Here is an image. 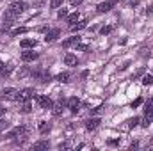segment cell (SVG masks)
Segmentation results:
<instances>
[{"label": "cell", "instance_id": "3", "mask_svg": "<svg viewBox=\"0 0 153 151\" xmlns=\"http://www.w3.org/2000/svg\"><path fill=\"white\" fill-rule=\"evenodd\" d=\"M27 133H29V128H25V126H16V128H13V130L7 133V137H9V139H16V137L25 139Z\"/></svg>", "mask_w": 153, "mask_h": 151}, {"label": "cell", "instance_id": "34", "mask_svg": "<svg viewBox=\"0 0 153 151\" xmlns=\"http://www.w3.org/2000/svg\"><path fill=\"white\" fill-rule=\"evenodd\" d=\"M107 144H109V146H117V144H119V139H111Z\"/></svg>", "mask_w": 153, "mask_h": 151}, {"label": "cell", "instance_id": "12", "mask_svg": "<svg viewBox=\"0 0 153 151\" xmlns=\"http://www.w3.org/2000/svg\"><path fill=\"white\" fill-rule=\"evenodd\" d=\"M59 36H61V30H59V29H52V30H50V32L45 36V41H46V43H50V41H55Z\"/></svg>", "mask_w": 153, "mask_h": 151}, {"label": "cell", "instance_id": "13", "mask_svg": "<svg viewBox=\"0 0 153 151\" xmlns=\"http://www.w3.org/2000/svg\"><path fill=\"white\" fill-rule=\"evenodd\" d=\"M64 62H66V66H76L78 64V59H76V55H73V53H66L64 55Z\"/></svg>", "mask_w": 153, "mask_h": 151}, {"label": "cell", "instance_id": "19", "mask_svg": "<svg viewBox=\"0 0 153 151\" xmlns=\"http://www.w3.org/2000/svg\"><path fill=\"white\" fill-rule=\"evenodd\" d=\"M55 80L61 82V84H66V82H70V73H59L55 76Z\"/></svg>", "mask_w": 153, "mask_h": 151}, {"label": "cell", "instance_id": "26", "mask_svg": "<svg viewBox=\"0 0 153 151\" xmlns=\"http://www.w3.org/2000/svg\"><path fill=\"white\" fill-rule=\"evenodd\" d=\"M9 128V121H5V119H0V132H5Z\"/></svg>", "mask_w": 153, "mask_h": 151}, {"label": "cell", "instance_id": "10", "mask_svg": "<svg viewBox=\"0 0 153 151\" xmlns=\"http://www.w3.org/2000/svg\"><path fill=\"white\" fill-rule=\"evenodd\" d=\"M36 59H38V53H36L34 50H27V52L22 53V61H23V62H32V61H36Z\"/></svg>", "mask_w": 153, "mask_h": 151}, {"label": "cell", "instance_id": "29", "mask_svg": "<svg viewBox=\"0 0 153 151\" xmlns=\"http://www.w3.org/2000/svg\"><path fill=\"white\" fill-rule=\"evenodd\" d=\"M100 32H102L103 36H105V34H111V32H112V27H109V25H107V27H102V30H100Z\"/></svg>", "mask_w": 153, "mask_h": 151}, {"label": "cell", "instance_id": "38", "mask_svg": "<svg viewBox=\"0 0 153 151\" xmlns=\"http://www.w3.org/2000/svg\"><path fill=\"white\" fill-rule=\"evenodd\" d=\"M4 114H5V109H4V107H0V117H2Z\"/></svg>", "mask_w": 153, "mask_h": 151}, {"label": "cell", "instance_id": "14", "mask_svg": "<svg viewBox=\"0 0 153 151\" xmlns=\"http://www.w3.org/2000/svg\"><path fill=\"white\" fill-rule=\"evenodd\" d=\"M139 123H141V119H139V117H132V119H128V121H126V124L123 126V130H130V128H135Z\"/></svg>", "mask_w": 153, "mask_h": 151}, {"label": "cell", "instance_id": "33", "mask_svg": "<svg viewBox=\"0 0 153 151\" xmlns=\"http://www.w3.org/2000/svg\"><path fill=\"white\" fill-rule=\"evenodd\" d=\"M27 75H29V70H27V68H23V70L20 71V78H25Z\"/></svg>", "mask_w": 153, "mask_h": 151}, {"label": "cell", "instance_id": "39", "mask_svg": "<svg viewBox=\"0 0 153 151\" xmlns=\"http://www.w3.org/2000/svg\"><path fill=\"white\" fill-rule=\"evenodd\" d=\"M2 68H4V62H2V61H0V71H2Z\"/></svg>", "mask_w": 153, "mask_h": 151}, {"label": "cell", "instance_id": "36", "mask_svg": "<svg viewBox=\"0 0 153 151\" xmlns=\"http://www.w3.org/2000/svg\"><path fill=\"white\" fill-rule=\"evenodd\" d=\"M82 2H84V0H70V4H71V5H80Z\"/></svg>", "mask_w": 153, "mask_h": 151}, {"label": "cell", "instance_id": "8", "mask_svg": "<svg viewBox=\"0 0 153 151\" xmlns=\"http://www.w3.org/2000/svg\"><path fill=\"white\" fill-rule=\"evenodd\" d=\"M116 5V2L114 0H107V2H102V4H98V13H109L112 7Z\"/></svg>", "mask_w": 153, "mask_h": 151}, {"label": "cell", "instance_id": "11", "mask_svg": "<svg viewBox=\"0 0 153 151\" xmlns=\"http://www.w3.org/2000/svg\"><path fill=\"white\" fill-rule=\"evenodd\" d=\"M62 107H64V100H59L57 103L52 105V114L53 115H61L62 114Z\"/></svg>", "mask_w": 153, "mask_h": 151}, {"label": "cell", "instance_id": "23", "mask_svg": "<svg viewBox=\"0 0 153 151\" xmlns=\"http://www.w3.org/2000/svg\"><path fill=\"white\" fill-rule=\"evenodd\" d=\"M30 109H32V107H30V103H29V101H25V103H22V109H20V110H22L23 114H29V112H30Z\"/></svg>", "mask_w": 153, "mask_h": 151}, {"label": "cell", "instance_id": "2", "mask_svg": "<svg viewBox=\"0 0 153 151\" xmlns=\"http://www.w3.org/2000/svg\"><path fill=\"white\" fill-rule=\"evenodd\" d=\"M34 96H36V91L32 87H27V89H22L18 93V101L20 103H25V101H30Z\"/></svg>", "mask_w": 153, "mask_h": 151}, {"label": "cell", "instance_id": "5", "mask_svg": "<svg viewBox=\"0 0 153 151\" xmlns=\"http://www.w3.org/2000/svg\"><path fill=\"white\" fill-rule=\"evenodd\" d=\"M25 7H27V5H25V2H22V0H14V2L9 5V11H11V13H14V14L18 16L20 13H23V11H25Z\"/></svg>", "mask_w": 153, "mask_h": 151}, {"label": "cell", "instance_id": "28", "mask_svg": "<svg viewBox=\"0 0 153 151\" xmlns=\"http://www.w3.org/2000/svg\"><path fill=\"white\" fill-rule=\"evenodd\" d=\"M141 75H144V68H141L139 71H135V73L132 75V80H135V78H139V76H141Z\"/></svg>", "mask_w": 153, "mask_h": 151}, {"label": "cell", "instance_id": "37", "mask_svg": "<svg viewBox=\"0 0 153 151\" xmlns=\"http://www.w3.org/2000/svg\"><path fill=\"white\" fill-rule=\"evenodd\" d=\"M137 146H139V144H137V142H132V144H130V150H135V148H137Z\"/></svg>", "mask_w": 153, "mask_h": 151}, {"label": "cell", "instance_id": "30", "mask_svg": "<svg viewBox=\"0 0 153 151\" xmlns=\"http://www.w3.org/2000/svg\"><path fill=\"white\" fill-rule=\"evenodd\" d=\"M103 109H105V107H96V109H93V110H91V114H93V115L102 114V112H103Z\"/></svg>", "mask_w": 153, "mask_h": 151}, {"label": "cell", "instance_id": "31", "mask_svg": "<svg viewBox=\"0 0 153 151\" xmlns=\"http://www.w3.org/2000/svg\"><path fill=\"white\" fill-rule=\"evenodd\" d=\"M76 48H78L80 52H87V50H89V46H87V44H80V43L76 44Z\"/></svg>", "mask_w": 153, "mask_h": 151}, {"label": "cell", "instance_id": "15", "mask_svg": "<svg viewBox=\"0 0 153 151\" xmlns=\"http://www.w3.org/2000/svg\"><path fill=\"white\" fill-rule=\"evenodd\" d=\"M85 27H87V21H85V20H80L76 25L73 23V25L70 27V30H71V32H78V30H82V29H85Z\"/></svg>", "mask_w": 153, "mask_h": 151}, {"label": "cell", "instance_id": "24", "mask_svg": "<svg viewBox=\"0 0 153 151\" xmlns=\"http://www.w3.org/2000/svg\"><path fill=\"white\" fill-rule=\"evenodd\" d=\"M143 84H144V85H153V76L152 75H144L143 76Z\"/></svg>", "mask_w": 153, "mask_h": 151}, {"label": "cell", "instance_id": "22", "mask_svg": "<svg viewBox=\"0 0 153 151\" xmlns=\"http://www.w3.org/2000/svg\"><path fill=\"white\" fill-rule=\"evenodd\" d=\"M27 32V27H20V29H14L11 32V36H20V34H25Z\"/></svg>", "mask_w": 153, "mask_h": 151}, {"label": "cell", "instance_id": "25", "mask_svg": "<svg viewBox=\"0 0 153 151\" xmlns=\"http://www.w3.org/2000/svg\"><path fill=\"white\" fill-rule=\"evenodd\" d=\"M13 70H14V66H11V64H9L7 68H2V71H0V73H2L4 76H7V75H11V71H13Z\"/></svg>", "mask_w": 153, "mask_h": 151}, {"label": "cell", "instance_id": "17", "mask_svg": "<svg viewBox=\"0 0 153 151\" xmlns=\"http://www.w3.org/2000/svg\"><path fill=\"white\" fill-rule=\"evenodd\" d=\"M20 46L22 48H34L36 46V39H22L20 41Z\"/></svg>", "mask_w": 153, "mask_h": 151}, {"label": "cell", "instance_id": "27", "mask_svg": "<svg viewBox=\"0 0 153 151\" xmlns=\"http://www.w3.org/2000/svg\"><path fill=\"white\" fill-rule=\"evenodd\" d=\"M61 4H62V0H50V5H52L53 9H57V7H61Z\"/></svg>", "mask_w": 153, "mask_h": 151}, {"label": "cell", "instance_id": "7", "mask_svg": "<svg viewBox=\"0 0 153 151\" xmlns=\"http://www.w3.org/2000/svg\"><path fill=\"white\" fill-rule=\"evenodd\" d=\"M100 123H102V119H100V117H91V119H87V121L84 123V126H85V130L93 132V130H96V128L100 126Z\"/></svg>", "mask_w": 153, "mask_h": 151}, {"label": "cell", "instance_id": "20", "mask_svg": "<svg viewBox=\"0 0 153 151\" xmlns=\"http://www.w3.org/2000/svg\"><path fill=\"white\" fill-rule=\"evenodd\" d=\"M48 142L46 141H39V142H34V150H48Z\"/></svg>", "mask_w": 153, "mask_h": 151}, {"label": "cell", "instance_id": "32", "mask_svg": "<svg viewBox=\"0 0 153 151\" xmlns=\"http://www.w3.org/2000/svg\"><path fill=\"white\" fill-rule=\"evenodd\" d=\"M141 103H143V100H141V98H137L135 101H132V109H137V107H139Z\"/></svg>", "mask_w": 153, "mask_h": 151}, {"label": "cell", "instance_id": "6", "mask_svg": "<svg viewBox=\"0 0 153 151\" xmlns=\"http://www.w3.org/2000/svg\"><path fill=\"white\" fill-rule=\"evenodd\" d=\"M36 101H38V105L41 107V109H52V100L48 98V96H43V94H39V96H36Z\"/></svg>", "mask_w": 153, "mask_h": 151}, {"label": "cell", "instance_id": "1", "mask_svg": "<svg viewBox=\"0 0 153 151\" xmlns=\"http://www.w3.org/2000/svg\"><path fill=\"white\" fill-rule=\"evenodd\" d=\"M153 123V98H150L144 105V119H143V126L148 128Z\"/></svg>", "mask_w": 153, "mask_h": 151}, {"label": "cell", "instance_id": "35", "mask_svg": "<svg viewBox=\"0 0 153 151\" xmlns=\"http://www.w3.org/2000/svg\"><path fill=\"white\" fill-rule=\"evenodd\" d=\"M57 16H59V18H64V16H68V11H66V9H61Z\"/></svg>", "mask_w": 153, "mask_h": 151}, {"label": "cell", "instance_id": "9", "mask_svg": "<svg viewBox=\"0 0 153 151\" xmlns=\"http://www.w3.org/2000/svg\"><path fill=\"white\" fill-rule=\"evenodd\" d=\"M78 107H80V100H78L76 96H71V98L68 100V109H70L73 114H76L78 112Z\"/></svg>", "mask_w": 153, "mask_h": 151}, {"label": "cell", "instance_id": "21", "mask_svg": "<svg viewBox=\"0 0 153 151\" xmlns=\"http://www.w3.org/2000/svg\"><path fill=\"white\" fill-rule=\"evenodd\" d=\"M78 20H80V14H78V13H73V14H70V16H68V21H70L71 25H73L75 21H78Z\"/></svg>", "mask_w": 153, "mask_h": 151}, {"label": "cell", "instance_id": "4", "mask_svg": "<svg viewBox=\"0 0 153 151\" xmlns=\"http://www.w3.org/2000/svg\"><path fill=\"white\" fill-rule=\"evenodd\" d=\"M18 89H13V87H7V89H4L2 91V98H5V100H11V101H18Z\"/></svg>", "mask_w": 153, "mask_h": 151}, {"label": "cell", "instance_id": "18", "mask_svg": "<svg viewBox=\"0 0 153 151\" xmlns=\"http://www.w3.org/2000/svg\"><path fill=\"white\" fill-rule=\"evenodd\" d=\"M50 130H52V124H50V123H45V121L39 123V133H41V135H46Z\"/></svg>", "mask_w": 153, "mask_h": 151}, {"label": "cell", "instance_id": "16", "mask_svg": "<svg viewBox=\"0 0 153 151\" xmlns=\"http://www.w3.org/2000/svg\"><path fill=\"white\" fill-rule=\"evenodd\" d=\"M78 43H80V38H78V36H73V38L66 39V41L62 43V46H64V48H68V46H76Z\"/></svg>", "mask_w": 153, "mask_h": 151}]
</instances>
